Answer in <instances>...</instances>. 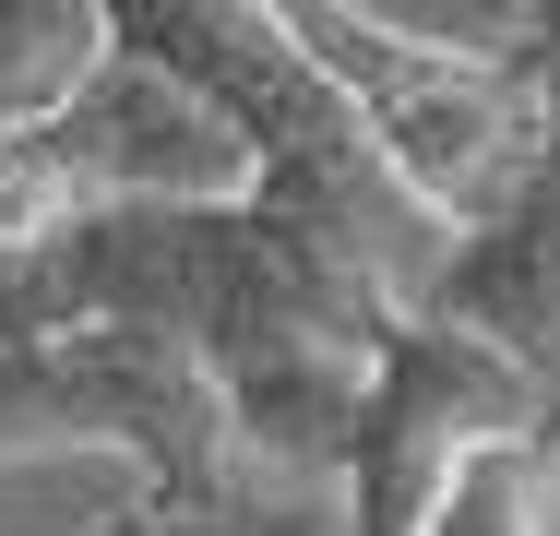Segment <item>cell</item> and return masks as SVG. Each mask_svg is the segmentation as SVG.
<instances>
[{
	"label": "cell",
	"instance_id": "3957f363",
	"mask_svg": "<svg viewBox=\"0 0 560 536\" xmlns=\"http://www.w3.org/2000/svg\"><path fill=\"white\" fill-rule=\"evenodd\" d=\"M238 191H250V143L179 72L131 60L108 36L84 96L36 119L24 143H0V263L72 238L84 214H155V203L179 214V203H238Z\"/></svg>",
	"mask_w": 560,
	"mask_h": 536
},
{
	"label": "cell",
	"instance_id": "7a4b0ae2",
	"mask_svg": "<svg viewBox=\"0 0 560 536\" xmlns=\"http://www.w3.org/2000/svg\"><path fill=\"white\" fill-rule=\"evenodd\" d=\"M36 453H131L143 477L131 501H167V513H215L262 489L226 441L215 382L131 322L0 334V465H36Z\"/></svg>",
	"mask_w": 560,
	"mask_h": 536
},
{
	"label": "cell",
	"instance_id": "8992f818",
	"mask_svg": "<svg viewBox=\"0 0 560 536\" xmlns=\"http://www.w3.org/2000/svg\"><path fill=\"white\" fill-rule=\"evenodd\" d=\"M96 60H108V0H0V143L60 119L96 84Z\"/></svg>",
	"mask_w": 560,
	"mask_h": 536
},
{
	"label": "cell",
	"instance_id": "5b68a950",
	"mask_svg": "<svg viewBox=\"0 0 560 536\" xmlns=\"http://www.w3.org/2000/svg\"><path fill=\"white\" fill-rule=\"evenodd\" d=\"M430 322H465V334H489L537 394L560 406V131L537 143V167H525V191L489 214L477 238H453L442 287L418 299Z\"/></svg>",
	"mask_w": 560,
	"mask_h": 536
},
{
	"label": "cell",
	"instance_id": "52a82bcc",
	"mask_svg": "<svg viewBox=\"0 0 560 536\" xmlns=\"http://www.w3.org/2000/svg\"><path fill=\"white\" fill-rule=\"evenodd\" d=\"M406 536H560V441H549V429L477 441L442 489L418 501Z\"/></svg>",
	"mask_w": 560,
	"mask_h": 536
},
{
	"label": "cell",
	"instance_id": "ba28073f",
	"mask_svg": "<svg viewBox=\"0 0 560 536\" xmlns=\"http://www.w3.org/2000/svg\"><path fill=\"white\" fill-rule=\"evenodd\" d=\"M96 536H346V513L323 489H250V501H215V513H167V501H131Z\"/></svg>",
	"mask_w": 560,
	"mask_h": 536
},
{
	"label": "cell",
	"instance_id": "277c9868",
	"mask_svg": "<svg viewBox=\"0 0 560 536\" xmlns=\"http://www.w3.org/2000/svg\"><path fill=\"white\" fill-rule=\"evenodd\" d=\"M513 429H549L560 441V406L465 322H394L370 382H358V418H346V465H335V513L346 536H406L418 501L442 489L477 441H513Z\"/></svg>",
	"mask_w": 560,
	"mask_h": 536
},
{
	"label": "cell",
	"instance_id": "6da1fadb",
	"mask_svg": "<svg viewBox=\"0 0 560 536\" xmlns=\"http://www.w3.org/2000/svg\"><path fill=\"white\" fill-rule=\"evenodd\" d=\"M275 12H287V48L323 72V96L358 119V143L382 155V179L442 238H477L489 214L525 191V167L549 143L525 12L501 24V48L430 36L406 12H346V0H275Z\"/></svg>",
	"mask_w": 560,
	"mask_h": 536
}]
</instances>
